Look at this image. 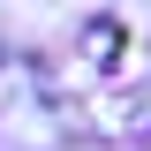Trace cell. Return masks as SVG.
<instances>
[{
  "label": "cell",
  "instance_id": "cell-1",
  "mask_svg": "<svg viewBox=\"0 0 151 151\" xmlns=\"http://www.w3.org/2000/svg\"><path fill=\"white\" fill-rule=\"evenodd\" d=\"M121 38H129V30H121V23H83V60H91V68H113V60H121Z\"/></svg>",
  "mask_w": 151,
  "mask_h": 151
}]
</instances>
